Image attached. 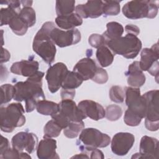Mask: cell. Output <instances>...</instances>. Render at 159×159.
<instances>
[{"label": "cell", "mask_w": 159, "mask_h": 159, "mask_svg": "<svg viewBox=\"0 0 159 159\" xmlns=\"http://www.w3.org/2000/svg\"><path fill=\"white\" fill-rule=\"evenodd\" d=\"M83 79L76 72L68 71L61 85L63 89L75 90L83 83Z\"/></svg>", "instance_id": "4316f807"}, {"label": "cell", "mask_w": 159, "mask_h": 159, "mask_svg": "<svg viewBox=\"0 0 159 159\" xmlns=\"http://www.w3.org/2000/svg\"><path fill=\"white\" fill-rule=\"evenodd\" d=\"M24 109L20 102H13L0 108L1 129L12 132L16 127H22L25 122Z\"/></svg>", "instance_id": "277c9868"}, {"label": "cell", "mask_w": 159, "mask_h": 159, "mask_svg": "<svg viewBox=\"0 0 159 159\" xmlns=\"http://www.w3.org/2000/svg\"><path fill=\"white\" fill-rule=\"evenodd\" d=\"M106 39L102 35H99L98 34H91L88 39L89 45L91 47L96 48H98L103 45H106Z\"/></svg>", "instance_id": "74e56055"}, {"label": "cell", "mask_w": 159, "mask_h": 159, "mask_svg": "<svg viewBox=\"0 0 159 159\" xmlns=\"http://www.w3.org/2000/svg\"><path fill=\"white\" fill-rule=\"evenodd\" d=\"M139 153L132 157V158H158V140L156 138L144 135L142 137Z\"/></svg>", "instance_id": "4fadbf2b"}, {"label": "cell", "mask_w": 159, "mask_h": 159, "mask_svg": "<svg viewBox=\"0 0 159 159\" xmlns=\"http://www.w3.org/2000/svg\"><path fill=\"white\" fill-rule=\"evenodd\" d=\"M38 142L37 135L33 133L20 132L17 133L11 140V144L14 148L20 152L25 150L30 154L34 152Z\"/></svg>", "instance_id": "8fae6325"}, {"label": "cell", "mask_w": 159, "mask_h": 159, "mask_svg": "<svg viewBox=\"0 0 159 159\" xmlns=\"http://www.w3.org/2000/svg\"><path fill=\"white\" fill-rule=\"evenodd\" d=\"M79 141L83 143L80 149L83 152H89L94 148H103L109 145L110 137L94 128L83 129L79 137Z\"/></svg>", "instance_id": "52a82bcc"}, {"label": "cell", "mask_w": 159, "mask_h": 159, "mask_svg": "<svg viewBox=\"0 0 159 159\" xmlns=\"http://www.w3.org/2000/svg\"><path fill=\"white\" fill-rule=\"evenodd\" d=\"M125 30L127 34H132L135 36H137L140 33L139 28L133 24H128L125 27Z\"/></svg>", "instance_id": "ab89813d"}, {"label": "cell", "mask_w": 159, "mask_h": 159, "mask_svg": "<svg viewBox=\"0 0 159 159\" xmlns=\"http://www.w3.org/2000/svg\"><path fill=\"white\" fill-rule=\"evenodd\" d=\"M75 4V1H57L55 9L57 16H66L73 13Z\"/></svg>", "instance_id": "83f0119b"}, {"label": "cell", "mask_w": 159, "mask_h": 159, "mask_svg": "<svg viewBox=\"0 0 159 159\" xmlns=\"http://www.w3.org/2000/svg\"><path fill=\"white\" fill-rule=\"evenodd\" d=\"M84 127V123L83 121L73 122L71 121L68 126L63 129V134L65 136L70 139L76 138Z\"/></svg>", "instance_id": "f546056e"}, {"label": "cell", "mask_w": 159, "mask_h": 159, "mask_svg": "<svg viewBox=\"0 0 159 159\" xmlns=\"http://www.w3.org/2000/svg\"><path fill=\"white\" fill-rule=\"evenodd\" d=\"M39 68V62L33 60H21L14 63L10 70L12 73L21 75L25 77H30V76L37 72Z\"/></svg>", "instance_id": "d6986e66"}, {"label": "cell", "mask_w": 159, "mask_h": 159, "mask_svg": "<svg viewBox=\"0 0 159 159\" xmlns=\"http://www.w3.org/2000/svg\"><path fill=\"white\" fill-rule=\"evenodd\" d=\"M57 141L52 138L45 137L40 140L37 148V155L40 159H54L59 158L56 152Z\"/></svg>", "instance_id": "ac0fdd59"}, {"label": "cell", "mask_w": 159, "mask_h": 159, "mask_svg": "<svg viewBox=\"0 0 159 159\" xmlns=\"http://www.w3.org/2000/svg\"><path fill=\"white\" fill-rule=\"evenodd\" d=\"M55 27L53 22H45L35 35L32 43L33 50L49 65L54 61L57 51L50 37V32Z\"/></svg>", "instance_id": "3957f363"}, {"label": "cell", "mask_w": 159, "mask_h": 159, "mask_svg": "<svg viewBox=\"0 0 159 159\" xmlns=\"http://www.w3.org/2000/svg\"><path fill=\"white\" fill-rule=\"evenodd\" d=\"M87 152H90L91 158H102V159L104 158L103 153L100 150H98V148L93 149L92 150Z\"/></svg>", "instance_id": "7bdbcfd3"}, {"label": "cell", "mask_w": 159, "mask_h": 159, "mask_svg": "<svg viewBox=\"0 0 159 159\" xmlns=\"http://www.w3.org/2000/svg\"><path fill=\"white\" fill-rule=\"evenodd\" d=\"M158 43L153 45L151 48H143L140 53L139 65L142 71H147L154 64L158 62Z\"/></svg>", "instance_id": "ffe728a7"}, {"label": "cell", "mask_w": 159, "mask_h": 159, "mask_svg": "<svg viewBox=\"0 0 159 159\" xmlns=\"http://www.w3.org/2000/svg\"><path fill=\"white\" fill-rule=\"evenodd\" d=\"M19 16L28 25L29 27H32L36 22L35 12L31 6H25L21 9Z\"/></svg>", "instance_id": "1f68e13d"}, {"label": "cell", "mask_w": 159, "mask_h": 159, "mask_svg": "<svg viewBox=\"0 0 159 159\" xmlns=\"http://www.w3.org/2000/svg\"><path fill=\"white\" fill-rule=\"evenodd\" d=\"M158 90H151L142 95L145 101V127L150 131H157L159 127Z\"/></svg>", "instance_id": "ba28073f"}, {"label": "cell", "mask_w": 159, "mask_h": 159, "mask_svg": "<svg viewBox=\"0 0 159 159\" xmlns=\"http://www.w3.org/2000/svg\"><path fill=\"white\" fill-rule=\"evenodd\" d=\"M106 45L113 52L126 58H135L142 48V42L137 37L127 34L124 37L107 41Z\"/></svg>", "instance_id": "5b68a950"}, {"label": "cell", "mask_w": 159, "mask_h": 159, "mask_svg": "<svg viewBox=\"0 0 159 159\" xmlns=\"http://www.w3.org/2000/svg\"><path fill=\"white\" fill-rule=\"evenodd\" d=\"M91 80L98 84H104L106 83L108 80V75L107 71L104 69L98 67L94 76Z\"/></svg>", "instance_id": "f35d334b"}, {"label": "cell", "mask_w": 159, "mask_h": 159, "mask_svg": "<svg viewBox=\"0 0 159 159\" xmlns=\"http://www.w3.org/2000/svg\"><path fill=\"white\" fill-rule=\"evenodd\" d=\"M9 147H10V145H9V142L8 139L3 137L2 135H1V145H0V155L3 153Z\"/></svg>", "instance_id": "b9f144b4"}, {"label": "cell", "mask_w": 159, "mask_h": 159, "mask_svg": "<svg viewBox=\"0 0 159 159\" xmlns=\"http://www.w3.org/2000/svg\"><path fill=\"white\" fill-rule=\"evenodd\" d=\"M158 7V1H131L123 6L122 12L130 19H152L157 16Z\"/></svg>", "instance_id": "8992f818"}, {"label": "cell", "mask_w": 159, "mask_h": 159, "mask_svg": "<svg viewBox=\"0 0 159 159\" xmlns=\"http://www.w3.org/2000/svg\"><path fill=\"white\" fill-rule=\"evenodd\" d=\"M36 109L40 114L52 116L58 112L59 104L53 101L42 99L38 101Z\"/></svg>", "instance_id": "d4e9b609"}, {"label": "cell", "mask_w": 159, "mask_h": 159, "mask_svg": "<svg viewBox=\"0 0 159 159\" xmlns=\"http://www.w3.org/2000/svg\"><path fill=\"white\" fill-rule=\"evenodd\" d=\"M98 68L94 60L90 58H84L75 65L73 71L79 75L83 81H86L93 79Z\"/></svg>", "instance_id": "e0dca14e"}, {"label": "cell", "mask_w": 159, "mask_h": 159, "mask_svg": "<svg viewBox=\"0 0 159 159\" xmlns=\"http://www.w3.org/2000/svg\"><path fill=\"white\" fill-rule=\"evenodd\" d=\"M9 26L12 30V32L17 35H24L29 28L28 25L18 14L14 17L9 23Z\"/></svg>", "instance_id": "f1b7e54d"}, {"label": "cell", "mask_w": 159, "mask_h": 159, "mask_svg": "<svg viewBox=\"0 0 159 159\" xmlns=\"http://www.w3.org/2000/svg\"><path fill=\"white\" fill-rule=\"evenodd\" d=\"M102 6V1H88L84 4L77 5L75 11L81 18H97L103 14Z\"/></svg>", "instance_id": "9a60e30c"}, {"label": "cell", "mask_w": 159, "mask_h": 159, "mask_svg": "<svg viewBox=\"0 0 159 159\" xmlns=\"http://www.w3.org/2000/svg\"><path fill=\"white\" fill-rule=\"evenodd\" d=\"M58 104V112L70 122H80L86 118L73 99H62Z\"/></svg>", "instance_id": "5bb4252c"}, {"label": "cell", "mask_w": 159, "mask_h": 159, "mask_svg": "<svg viewBox=\"0 0 159 159\" xmlns=\"http://www.w3.org/2000/svg\"><path fill=\"white\" fill-rule=\"evenodd\" d=\"M1 91V105L4 104H6L11 101L12 98H14L16 89L14 86L10 84H5L0 87Z\"/></svg>", "instance_id": "4dcf8cb0"}, {"label": "cell", "mask_w": 159, "mask_h": 159, "mask_svg": "<svg viewBox=\"0 0 159 159\" xmlns=\"http://www.w3.org/2000/svg\"><path fill=\"white\" fill-rule=\"evenodd\" d=\"M21 4L23 5L24 7L25 6H31L32 4V1H20Z\"/></svg>", "instance_id": "f6af8a7d"}, {"label": "cell", "mask_w": 159, "mask_h": 159, "mask_svg": "<svg viewBox=\"0 0 159 159\" xmlns=\"http://www.w3.org/2000/svg\"><path fill=\"white\" fill-rule=\"evenodd\" d=\"M96 58L102 67H107L112 64L114 54L107 45H103L97 48Z\"/></svg>", "instance_id": "cb8c5ba5"}, {"label": "cell", "mask_w": 159, "mask_h": 159, "mask_svg": "<svg viewBox=\"0 0 159 159\" xmlns=\"http://www.w3.org/2000/svg\"><path fill=\"white\" fill-rule=\"evenodd\" d=\"M1 4L7 5V7L1 9V26L9 24L10 21L17 16L20 9V1L11 0L1 1Z\"/></svg>", "instance_id": "7402d4cb"}, {"label": "cell", "mask_w": 159, "mask_h": 159, "mask_svg": "<svg viewBox=\"0 0 159 159\" xmlns=\"http://www.w3.org/2000/svg\"><path fill=\"white\" fill-rule=\"evenodd\" d=\"M125 104L128 108L125 112L124 121L129 126H137L145 116V101L139 88H125Z\"/></svg>", "instance_id": "7a4b0ae2"}, {"label": "cell", "mask_w": 159, "mask_h": 159, "mask_svg": "<svg viewBox=\"0 0 159 159\" xmlns=\"http://www.w3.org/2000/svg\"><path fill=\"white\" fill-rule=\"evenodd\" d=\"M78 108L87 117L99 120L106 116L104 108L99 103L92 100H83L78 104Z\"/></svg>", "instance_id": "2e32d148"}, {"label": "cell", "mask_w": 159, "mask_h": 159, "mask_svg": "<svg viewBox=\"0 0 159 159\" xmlns=\"http://www.w3.org/2000/svg\"><path fill=\"white\" fill-rule=\"evenodd\" d=\"M50 37L54 43L60 47H65L78 43L81 38L77 29L63 30L55 27L50 32Z\"/></svg>", "instance_id": "30bf717a"}, {"label": "cell", "mask_w": 159, "mask_h": 159, "mask_svg": "<svg viewBox=\"0 0 159 159\" xmlns=\"http://www.w3.org/2000/svg\"><path fill=\"white\" fill-rule=\"evenodd\" d=\"M72 158H88L89 157L86 155V153H81L80 155H76L74 157H73Z\"/></svg>", "instance_id": "bcb514c9"}, {"label": "cell", "mask_w": 159, "mask_h": 159, "mask_svg": "<svg viewBox=\"0 0 159 159\" xmlns=\"http://www.w3.org/2000/svg\"><path fill=\"white\" fill-rule=\"evenodd\" d=\"M107 30L102 35L107 41L118 39L122 36L124 33L123 26L117 22H110L106 25Z\"/></svg>", "instance_id": "484cf974"}, {"label": "cell", "mask_w": 159, "mask_h": 159, "mask_svg": "<svg viewBox=\"0 0 159 159\" xmlns=\"http://www.w3.org/2000/svg\"><path fill=\"white\" fill-rule=\"evenodd\" d=\"M109 98L114 102H122L125 98V89L119 86H112L109 90Z\"/></svg>", "instance_id": "e575fe53"}, {"label": "cell", "mask_w": 159, "mask_h": 159, "mask_svg": "<svg viewBox=\"0 0 159 159\" xmlns=\"http://www.w3.org/2000/svg\"><path fill=\"white\" fill-rule=\"evenodd\" d=\"M125 75L127 77V83L131 87L139 88L145 82V76L140 69L138 61H134L129 66Z\"/></svg>", "instance_id": "44dd1931"}, {"label": "cell", "mask_w": 159, "mask_h": 159, "mask_svg": "<svg viewBox=\"0 0 159 159\" xmlns=\"http://www.w3.org/2000/svg\"><path fill=\"white\" fill-rule=\"evenodd\" d=\"M11 57L9 52L5 48H2L1 50V63L2 64L4 62L7 61Z\"/></svg>", "instance_id": "ee69618b"}, {"label": "cell", "mask_w": 159, "mask_h": 159, "mask_svg": "<svg viewBox=\"0 0 159 159\" xmlns=\"http://www.w3.org/2000/svg\"><path fill=\"white\" fill-rule=\"evenodd\" d=\"M120 1H103L102 13L106 16H116L120 12Z\"/></svg>", "instance_id": "836d02e7"}, {"label": "cell", "mask_w": 159, "mask_h": 159, "mask_svg": "<svg viewBox=\"0 0 159 159\" xmlns=\"http://www.w3.org/2000/svg\"><path fill=\"white\" fill-rule=\"evenodd\" d=\"M106 117L110 121H115L118 120L122 114L121 107L116 104H111L108 106L106 110Z\"/></svg>", "instance_id": "d590c367"}, {"label": "cell", "mask_w": 159, "mask_h": 159, "mask_svg": "<svg viewBox=\"0 0 159 159\" xmlns=\"http://www.w3.org/2000/svg\"><path fill=\"white\" fill-rule=\"evenodd\" d=\"M0 158H31V157L27 153L20 152L16 149L9 148L3 153L0 155Z\"/></svg>", "instance_id": "8d00e7d4"}, {"label": "cell", "mask_w": 159, "mask_h": 159, "mask_svg": "<svg viewBox=\"0 0 159 159\" xmlns=\"http://www.w3.org/2000/svg\"><path fill=\"white\" fill-rule=\"evenodd\" d=\"M43 76V72L38 71L28 77L25 81H19L14 84L16 93L13 99L18 102L24 101L27 112L33 111L38 101L45 99L42 88Z\"/></svg>", "instance_id": "6da1fadb"}, {"label": "cell", "mask_w": 159, "mask_h": 159, "mask_svg": "<svg viewBox=\"0 0 159 159\" xmlns=\"http://www.w3.org/2000/svg\"><path fill=\"white\" fill-rule=\"evenodd\" d=\"M68 71L66 66L61 62H58L48 68L45 79L47 81L48 89L52 93H56L61 87Z\"/></svg>", "instance_id": "9c48e42d"}, {"label": "cell", "mask_w": 159, "mask_h": 159, "mask_svg": "<svg viewBox=\"0 0 159 159\" xmlns=\"http://www.w3.org/2000/svg\"><path fill=\"white\" fill-rule=\"evenodd\" d=\"M135 142V137L129 132H119L115 134L111 140L112 152L119 156L127 154Z\"/></svg>", "instance_id": "7c38bea8"}, {"label": "cell", "mask_w": 159, "mask_h": 159, "mask_svg": "<svg viewBox=\"0 0 159 159\" xmlns=\"http://www.w3.org/2000/svg\"><path fill=\"white\" fill-rule=\"evenodd\" d=\"M62 129L55 122L53 119L49 120L45 125L43 129V138L57 137L61 133Z\"/></svg>", "instance_id": "d6a6232c"}, {"label": "cell", "mask_w": 159, "mask_h": 159, "mask_svg": "<svg viewBox=\"0 0 159 159\" xmlns=\"http://www.w3.org/2000/svg\"><path fill=\"white\" fill-rule=\"evenodd\" d=\"M55 23L60 29L65 30L75 29L83 24L82 18L76 12L66 16H57L55 19Z\"/></svg>", "instance_id": "603a6c76"}, {"label": "cell", "mask_w": 159, "mask_h": 159, "mask_svg": "<svg viewBox=\"0 0 159 159\" xmlns=\"http://www.w3.org/2000/svg\"><path fill=\"white\" fill-rule=\"evenodd\" d=\"M75 96V90H69V89H63L61 91V97L62 99H73Z\"/></svg>", "instance_id": "60d3db41"}]
</instances>
